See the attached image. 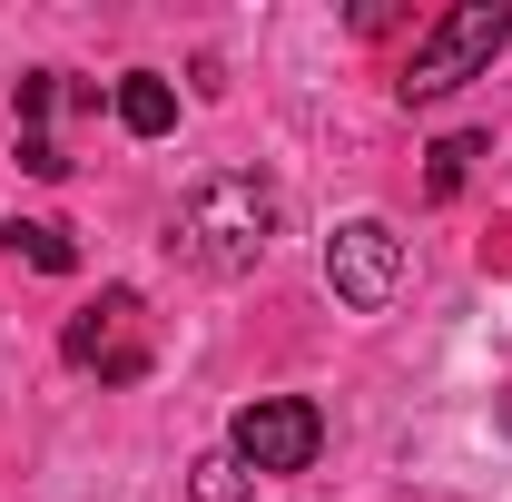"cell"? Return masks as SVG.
<instances>
[{"label": "cell", "mask_w": 512, "mask_h": 502, "mask_svg": "<svg viewBox=\"0 0 512 502\" xmlns=\"http://www.w3.org/2000/svg\"><path fill=\"white\" fill-rule=\"evenodd\" d=\"M276 227H286V197L247 178V168H227V178H207V188L178 197V217H168V247L207 266V276H247L256 256L276 247Z\"/></svg>", "instance_id": "obj_1"}, {"label": "cell", "mask_w": 512, "mask_h": 502, "mask_svg": "<svg viewBox=\"0 0 512 502\" xmlns=\"http://www.w3.org/2000/svg\"><path fill=\"white\" fill-rule=\"evenodd\" d=\"M503 40H512V10H503V0H453L444 20L414 40V60H404V79H394V99H404V109L453 99L463 79H483V69L503 60Z\"/></svg>", "instance_id": "obj_2"}, {"label": "cell", "mask_w": 512, "mask_h": 502, "mask_svg": "<svg viewBox=\"0 0 512 502\" xmlns=\"http://www.w3.org/2000/svg\"><path fill=\"white\" fill-rule=\"evenodd\" d=\"M227 453L247 473H306L325 453V414L306 394H256V404H237V424H227Z\"/></svg>", "instance_id": "obj_3"}, {"label": "cell", "mask_w": 512, "mask_h": 502, "mask_svg": "<svg viewBox=\"0 0 512 502\" xmlns=\"http://www.w3.org/2000/svg\"><path fill=\"white\" fill-rule=\"evenodd\" d=\"M60 355L79 365V375H99V384H138V375H148V306H138L128 286H109L99 306L69 315Z\"/></svg>", "instance_id": "obj_4"}, {"label": "cell", "mask_w": 512, "mask_h": 502, "mask_svg": "<svg viewBox=\"0 0 512 502\" xmlns=\"http://www.w3.org/2000/svg\"><path fill=\"white\" fill-rule=\"evenodd\" d=\"M325 286H335V306L384 315L394 286H404V237H394L384 217H345V227L325 237Z\"/></svg>", "instance_id": "obj_5"}, {"label": "cell", "mask_w": 512, "mask_h": 502, "mask_svg": "<svg viewBox=\"0 0 512 502\" xmlns=\"http://www.w3.org/2000/svg\"><path fill=\"white\" fill-rule=\"evenodd\" d=\"M119 128L128 138H168V128H178V89H168L158 69H128L119 79Z\"/></svg>", "instance_id": "obj_6"}, {"label": "cell", "mask_w": 512, "mask_h": 502, "mask_svg": "<svg viewBox=\"0 0 512 502\" xmlns=\"http://www.w3.org/2000/svg\"><path fill=\"white\" fill-rule=\"evenodd\" d=\"M10 256L40 266V276H69V266H79V247H69L60 217H10Z\"/></svg>", "instance_id": "obj_7"}, {"label": "cell", "mask_w": 512, "mask_h": 502, "mask_svg": "<svg viewBox=\"0 0 512 502\" xmlns=\"http://www.w3.org/2000/svg\"><path fill=\"white\" fill-rule=\"evenodd\" d=\"M60 99H69V89H60V69H30V79H20V138H50L40 119H50Z\"/></svg>", "instance_id": "obj_8"}, {"label": "cell", "mask_w": 512, "mask_h": 502, "mask_svg": "<svg viewBox=\"0 0 512 502\" xmlns=\"http://www.w3.org/2000/svg\"><path fill=\"white\" fill-rule=\"evenodd\" d=\"M188 493H197V502H247V463H237V453H207Z\"/></svg>", "instance_id": "obj_9"}, {"label": "cell", "mask_w": 512, "mask_h": 502, "mask_svg": "<svg viewBox=\"0 0 512 502\" xmlns=\"http://www.w3.org/2000/svg\"><path fill=\"white\" fill-rule=\"evenodd\" d=\"M473 158H483V138H473V128H463V138H444V148H434V168H424V188H434V197H453Z\"/></svg>", "instance_id": "obj_10"}, {"label": "cell", "mask_w": 512, "mask_h": 502, "mask_svg": "<svg viewBox=\"0 0 512 502\" xmlns=\"http://www.w3.org/2000/svg\"><path fill=\"white\" fill-rule=\"evenodd\" d=\"M20 168H30V178H69V158H60V138H20Z\"/></svg>", "instance_id": "obj_11"}]
</instances>
